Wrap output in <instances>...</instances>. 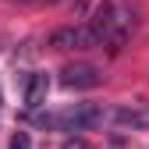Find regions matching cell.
I'll list each match as a JSON object with an SVG mask.
<instances>
[{
    "label": "cell",
    "instance_id": "obj_1",
    "mask_svg": "<svg viewBox=\"0 0 149 149\" xmlns=\"http://www.w3.org/2000/svg\"><path fill=\"white\" fill-rule=\"evenodd\" d=\"M132 25H135V11L128 0H103L89 18V32L96 39V46H107L110 53H117L128 43Z\"/></svg>",
    "mask_w": 149,
    "mask_h": 149
},
{
    "label": "cell",
    "instance_id": "obj_2",
    "mask_svg": "<svg viewBox=\"0 0 149 149\" xmlns=\"http://www.w3.org/2000/svg\"><path fill=\"white\" fill-rule=\"evenodd\" d=\"M103 121V110L92 107V103H74V107H64L57 117H50V124L64 128V132H89Z\"/></svg>",
    "mask_w": 149,
    "mask_h": 149
},
{
    "label": "cell",
    "instance_id": "obj_3",
    "mask_svg": "<svg viewBox=\"0 0 149 149\" xmlns=\"http://www.w3.org/2000/svg\"><path fill=\"white\" fill-rule=\"evenodd\" d=\"M50 46H57V50H89V46H96V39H92L89 25H68V29H57L50 36Z\"/></svg>",
    "mask_w": 149,
    "mask_h": 149
},
{
    "label": "cell",
    "instance_id": "obj_4",
    "mask_svg": "<svg viewBox=\"0 0 149 149\" xmlns=\"http://www.w3.org/2000/svg\"><path fill=\"white\" fill-rule=\"evenodd\" d=\"M100 68H92V64H68L61 68V85L68 89H96L100 85Z\"/></svg>",
    "mask_w": 149,
    "mask_h": 149
},
{
    "label": "cell",
    "instance_id": "obj_5",
    "mask_svg": "<svg viewBox=\"0 0 149 149\" xmlns=\"http://www.w3.org/2000/svg\"><path fill=\"white\" fill-rule=\"evenodd\" d=\"M114 121L124 128H149V107L146 103H124L114 110Z\"/></svg>",
    "mask_w": 149,
    "mask_h": 149
},
{
    "label": "cell",
    "instance_id": "obj_6",
    "mask_svg": "<svg viewBox=\"0 0 149 149\" xmlns=\"http://www.w3.org/2000/svg\"><path fill=\"white\" fill-rule=\"evenodd\" d=\"M46 89H50V78H46L43 71H36L32 78H29V85H25V107L29 110H39L46 103Z\"/></svg>",
    "mask_w": 149,
    "mask_h": 149
},
{
    "label": "cell",
    "instance_id": "obj_7",
    "mask_svg": "<svg viewBox=\"0 0 149 149\" xmlns=\"http://www.w3.org/2000/svg\"><path fill=\"white\" fill-rule=\"evenodd\" d=\"M11 149H32L29 132H14V135H11Z\"/></svg>",
    "mask_w": 149,
    "mask_h": 149
},
{
    "label": "cell",
    "instance_id": "obj_8",
    "mask_svg": "<svg viewBox=\"0 0 149 149\" xmlns=\"http://www.w3.org/2000/svg\"><path fill=\"white\" fill-rule=\"evenodd\" d=\"M14 4H36V7H43V4H53V0H14Z\"/></svg>",
    "mask_w": 149,
    "mask_h": 149
},
{
    "label": "cell",
    "instance_id": "obj_9",
    "mask_svg": "<svg viewBox=\"0 0 149 149\" xmlns=\"http://www.w3.org/2000/svg\"><path fill=\"white\" fill-rule=\"evenodd\" d=\"M64 149H82V142H68V146H64Z\"/></svg>",
    "mask_w": 149,
    "mask_h": 149
}]
</instances>
